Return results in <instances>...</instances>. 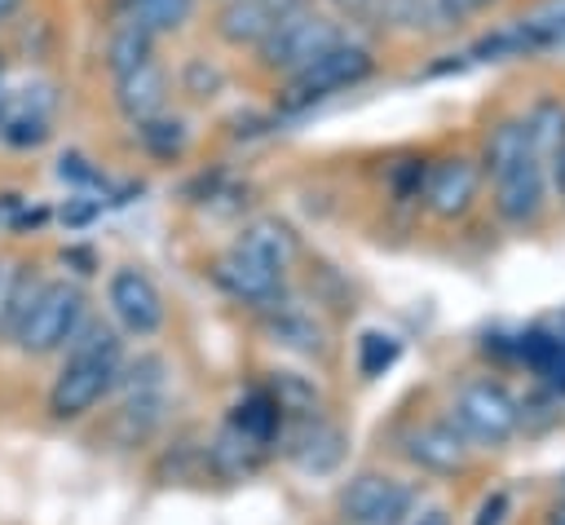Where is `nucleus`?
<instances>
[{
    "mask_svg": "<svg viewBox=\"0 0 565 525\" xmlns=\"http://www.w3.org/2000/svg\"><path fill=\"white\" fill-rule=\"evenodd\" d=\"M35 278H18L9 291H4V300H0V331L4 335H18V322H22V313H26V304H31V296H35Z\"/></svg>",
    "mask_w": 565,
    "mask_h": 525,
    "instance_id": "obj_26",
    "label": "nucleus"
},
{
    "mask_svg": "<svg viewBox=\"0 0 565 525\" xmlns=\"http://www.w3.org/2000/svg\"><path fill=\"white\" fill-rule=\"evenodd\" d=\"M269 331L287 349H300V353H318L322 349V326L300 309H274L269 313Z\"/></svg>",
    "mask_w": 565,
    "mask_h": 525,
    "instance_id": "obj_22",
    "label": "nucleus"
},
{
    "mask_svg": "<svg viewBox=\"0 0 565 525\" xmlns=\"http://www.w3.org/2000/svg\"><path fill=\"white\" fill-rule=\"evenodd\" d=\"M525 132H530V150L543 159L552 154L561 141H565V101L561 97H539L530 110H525Z\"/></svg>",
    "mask_w": 565,
    "mask_h": 525,
    "instance_id": "obj_21",
    "label": "nucleus"
},
{
    "mask_svg": "<svg viewBox=\"0 0 565 525\" xmlns=\"http://www.w3.org/2000/svg\"><path fill=\"white\" fill-rule=\"evenodd\" d=\"M331 4H335L340 13H349V18H353V13H366L375 0H331Z\"/></svg>",
    "mask_w": 565,
    "mask_h": 525,
    "instance_id": "obj_31",
    "label": "nucleus"
},
{
    "mask_svg": "<svg viewBox=\"0 0 565 525\" xmlns=\"http://www.w3.org/2000/svg\"><path fill=\"white\" fill-rule=\"evenodd\" d=\"M494 0H428V9H433V18L441 22V26H455V22H468V18H477V13H486Z\"/></svg>",
    "mask_w": 565,
    "mask_h": 525,
    "instance_id": "obj_27",
    "label": "nucleus"
},
{
    "mask_svg": "<svg viewBox=\"0 0 565 525\" xmlns=\"http://www.w3.org/2000/svg\"><path fill=\"white\" fill-rule=\"evenodd\" d=\"M57 176H62V181H71V185H102L97 168H88V159H79V154H62Z\"/></svg>",
    "mask_w": 565,
    "mask_h": 525,
    "instance_id": "obj_28",
    "label": "nucleus"
},
{
    "mask_svg": "<svg viewBox=\"0 0 565 525\" xmlns=\"http://www.w3.org/2000/svg\"><path fill=\"white\" fill-rule=\"evenodd\" d=\"M371 71H375L371 49L340 40V44H331L322 57H313L305 71L287 75V88H282V97H278V110L300 115V110H309V106H318V101H327V97H335V93H344V88H358Z\"/></svg>",
    "mask_w": 565,
    "mask_h": 525,
    "instance_id": "obj_2",
    "label": "nucleus"
},
{
    "mask_svg": "<svg viewBox=\"0 0 565 525\" xmlns=\"http://www.w3.org/2000/svg\"><path fill=\"white\" fill-rule=\"evenodd\" d=\"M419 525H446V516L441 512H428V516H419Z\"/></svg>",
    "mask_w": 565,
    "mask_h": 525,
    "instance_id": "obj_32",
    "label": "nucleus"
},
{
    "mask_svg": "<svg viewBox=\"0 0 565 525\" xmlns=\"http://www.w3.org/2000/svg\"><path fill=\"white\" fill-rule=\"evenodd\" d=\"M212 278H216L234 300L256 304V309H274L278 296H282V269L269 265V260H260V256H252V251L238 247V243L212 265Z\"/></svg>",
    "mask_w": 565,
    "mask_h": 525,
    "instance_id": "obj_8",
    "label": "nucleus"
},
{
    "mask_svg": "<svg viewBox=\"0 0 565 525\" xmlns=\"http://www.w3.org/2000/svg\"><path fill=\"white\" fill-rule=\"evenodd\" d=\"M53 88L49 84H22V88H4L0 93V137L9 146H40L49 137L53 124Z\"/></svg>",
    "mask_w": 565,
    "mask_h": 525,
    "instance_id": "obj_11",
    "label": "nucleus"
},
{
    "mask_svg": "<svg viewBox=\"0 0 565 525\" xmlns=\"http://www.w3.org/2000/svg\"><path fill=\"white\" fill-rule=\"evenodd\" d=\"M128 18L141 22L150 35H163V31H177L185 26V18L194 13V0H128Z\"/></svg>",
    "mask_w": 565,
    "mask_h": 525,
    "instance_id": "obj_24",
    "label": "nucleus"
},
{
    "mask_svg": "<svg viewBox=\"0 0 565 525\" xmlns=\"http://www.w3.org/2000/svg\"><path fill=\"white\" fill-rule=\"evenodd\" d=\"M397 353H402V344L388 331H366L358 344V366H362V375H384L397 362Z\"/></svg>",
    "mask_w": 565,
    "mask_h": 525,
    "instance_id": "obj_25",
    "label": "nucleus"
},
{
    "mask_svg": "<svg viewBox=\"0 0 565 525\" xmlns=\"http://www.w3.org/2000/svg\"><path fill=\"white\" fill-rule=\"evenodd\" d=\"M66 362L49 388V410L53 419H79L88 415L119 379L124 371V349L115 340V331L106 326H79L75 340L66 344Z\"/></svg>",
    "mask_w": 565,
    "mask_h": 525,
    "instance_id": "obj_1",
    "label": "nucleus"
},
{
    "mask_svg": "<svg viewBox=\"0 0 565 525\" xmlns=\"http://www.w3.org/2000/svg\"><path fill=\"white\" fill-rule=\"evenodd\" d=\"M13 9H18V0H0V18H9Z\"/></svg>",
    "mask_w": 565,
    "mask_h": 525,
    "instance_id": "obj_33",
    "label": "nucleus"
},
{
    "mask_svg": "<svg viewBox=\"0 0 565 525\" xmlns=\"http://www.w3.org/2000/svg\"><path fill=\"white\" fill-rule=\"evenodd\" d=\"M525 154H534V150H530V132H525V124H521V119H499V124L490 128V137H486L481 168L494 176V172L512 168V163L525 159Z\"/></svg>",
    "mask_w": 565,
    "mask_h": 525,
    "instance_id": "obj_18",
    "label": "nucleus"
},
{
    "mask_svg": "<svg viewBox=\"0 0 565 525\" xmlns=\"http://www.w3.org/2000/svg\"><path fill=\"white\" fill-rule=\"evenodd\" d=\"M503 512H508V494H494V499H486V503H481L477 525H499V521H503Z\"/></svg>",
    "mask_w": 565,
    "mask_h": 525,
    "instance_id": "obj_30",
    "label": "nucleus"
},
{
    "mask_svg": "<svg viewBox=\"0 0 565 525\" xmlns=\"http://www.w3.org/2000/svg\"><path fill=\"white\" fill-rule=\"evenodd\" d=\"M137 137H141V146L154 154V159H177L181 150H185V141H190V132H185V124L181 119H168L163 110L159 115H150V119H141L137 124Z\"/></svg>",
    "mask_w": 565,
    "mask_h": 525,
    "instance_id": "obj_23",
    "label": "nucleus"
},
{
    "mask_svg": "<svg viewBox=\"0 0 565 525\" xmlns=\"http://www.w3.org/2000/svg\"><path fill=\"white\" fill-rule=\"evenodd\" d=\"M106 304H110V313H115L132 335H154V331L163 326V296H159V287L150 282V274L137 269V265H124V269L110 274V282H106Z\"/></svg>",
    "mask_w": 565,
    "mask_h": 525,
    "instance_id": "obj_9",
    "label": "nucleus"
},
{
    "mask_svg": "<svg viewBox=\"0 0 565 525\" xmlns=\"http://www.w3.org/2000/svg\"><path fill=\"white\" fill-rule=\"evenodd\" d=\"M552 525H565V503H561V507L552 512Z\"/></svg>",
    "mask_w": 565,
    "mask_h": 525,
    "instance_id": "obj_34",
    "label": "nucleus"
},
{
    "mask_svg": "<svg viewBox=\"0 0 565 525\" xmlns=\"http://www.w3.org/2000/svg\"><path fill=\"white\" fill-rule=\"evenodd\" d=\"M340 512L349 525H397L411 512V490L384 472H362L344 485Z\"/></svg>",
    "mask_w": 565,
    "mask_h": 525,
    "instance_id": "obj_7",
    "label": "nucleus"
},
{
    "mask_svg": "<svg viewBox=\"0 0 565 525\" xmlns=\"http://www.w3.org/2000/svg\"><path fill=\"white\" fill-rule=\"evenodd\" d=\"M79 326H84V291L75 282H66V278H53V282L35 287L13 340L22 344V353L44 357V353L66 349Z\"/></svg>",
    "mask_w": 565,
    "mask_h": 525,
    "instance_id": "obj_3",
    "label": "nucleus"
},
{
    "mask_svg": "<svg viewBox=\"0 0 565 525\" xmlns=\"http://www.w3.org/2000/svg\"><path fill=\"white\" fill-rule=\"evenodd\" d=\"M543 168H547V176H552V190H556V194H561V203H565V141L547 154V163H543Z\"/></svg>",
    "mask_w": 565,
    "mask_h": 525,
    "instance_id": "obj_29",
    "label": "nucleus"
},
{
    "mask_svg": "<svg viewBox=\"0 0 565 525\" xmlns=\"http://www.w3.org/2000/svg\"><path fill=\"white\" fill-rule=\"evenodd\" d=\"M150 53H154V35L141 26V22H119L115 26V35H110V44H106V62H110V75L119 79V75H128L132 66H141V62H150Z\"/></svg>",
    "mask_w": 565,
    "mask_h": 525,
    "instance_id": "obj_19",
    "label": "nucleus"
},
{
    "mask_svg": "<svg viewBox=\"0 0 565 525\" xmlns=\"http://www.w3.org/2000/svg\"><path fill=\"white\" fill-rule=\"evenodd\" d=\"M278 424H282V410H278L274 393H252V397H243V401L234 406V419H230V428H238L243 437H252V441H260V446H269V441L278 437Z\"/></svg>",
    "mask_w": 565,
    "mask_h": 525,
    "instance_id": "obj_20",
    "label": "nucleus"
},
{
    "mask_svg": "<svg viewBox=\"0 0 565 525\" xmlns=\"http://www.w3.org/2000/svg\"><path fill=\"white\" fill-rule=\"evenodd\" d=\"M521 410L512 401V393L494 379H472L455 393V406H450V424L463 432V437H477V441H503L512 437Z\"/></svg>",
    "mask_w": 565,
    "mask_h": 525,
    "instance_id": "obj_5",
    "label": "nucleus"
},
{
    "mask_svg": "<svg viewBox=\"0 0 565 525\" xmlns=\"http://www.w3.org/2000/svg\"><path fill=\"white\" fill-rule=\"evenodd\" d=\"M115 101H119V110H124L132 124L159 115L163 101H168V75H163V66L150 57V62L132 66L128 75H119V79H115Z\"/></svg>",
    "mask_w": 565,
    "mask_h": 525,
    "instance_id": "obj_14",
    "label": "nucleus"
},
{
    "mask_svg": "<svg viewBox=\"0 0 565 525\" xmlns=\"http://www.w3.org/2000/svg\"><path fill=\"white\" fill-rule=\"evenodd\" d=\"M331 44H340L335 22H327V18H318V13L291 9V13H282V18L274 22V31H269L256 49H260V62H265L269 71L296 75V71H305L313 57H322Z\"/></svg>",
    "mask_w": 565,
    "mask_h": 525,
    "instance_id": "obj_4",
    "label": "nucleus"
},
{
    "mask_svg": "<svg viewBox=\"0 0 565 525\" xmlns=\"http://www.w3.org/2000/svg\"><path fill=\"white\" fill-rule=\"evenodd\" d=\"M291 454H296V463H300L305 472H331V468L340 463V454H344V437H340L331 424H318V419H313V424L300 428Z\"/></svg>",
    "mask_w": 565,
    "mask_h": 525,
    "instance_id": "obj_16",
    "label": "nucleus"
},
{
    "mask_svg": "<svg viewBox=\"0 0 565 525\" xmlns=\"http://www.w3.org/2000/svg\"><path fill=\"white\" fill-rule=\"evenodd\" d=\"M282 13H291L287 0H225L221 13H216V35L234 49L260 44Z\"/></svg>",
    "mask_w": 565,
    "mask_h": 525,
    "instance_id": "obj_12",
    "label": "nucleus"
},
{
    "mask_svg": "<svg viewBox=\"0 0 565 525\" xmlns=\"http://www.w3.org/2000/svg\"><path fill=\"white\" fill-rule=\"evenodd\" d=\"M402 450H406V459L419 463L424 472H455V468H463V459H468L463 432H459L455 424H419V428L406 432Z\"/></svg>",
    "mask_w": 565,
    "mask_h": 525,
    "instance_id": "obj_13",
    "label": "nucleus"
},
{
    "mask_svg": "<svg viewBox=\"0 0 565 525\" xmlns=\"http://www.w3.org/2000/svg\"><path fill=\"white\" fill-rule=\"evenodd\" d=\"M238 247H247L252 256H260V260L287 269L291 256H296V234H291L278 216H260V221H252V225L238 234Z\"/></svg>",
    "mask_w": 565,
    "mask_h": 525,
    "instance_id": "obj_15",
    "label": "nucleus"
},
{
    "mask_svg": "<svg viewBox=\"0 0 565 525\" xmlns=\"http://www.w3.org/2000/svg\"><path fill=\"white\" fill-rule=\"evenodd\" d=\"M477 185H481V168L472 159H441V163L424 168L419 199H424V207L433 216L455 221L477 203Z\"/></svg>",
    "mask_w": 565,
    "mask_h": 525,
    "instance_id": "obj_10",
    "label": "nucleus"
},
{
    "mask_svg": "<svg viewBox=\"0 0 565 525\" xmlns=\"http://www.w3.org/2000/svg\"><path fill=\"white\" fill-rule=\"evenodd\" d=\"M490 181H494L490 203H494L499 221H508V225H534L539 221L543 199H547V168H543L539 154L516 159L512 168L494 172Z\"/></svg>",
    "mask_w": 565,
    "mask_h": 525,
    "instance_id": "obj_6",
    "label": "nucleus"
},
{
    "mask_svg": "<svg viewBox=\"0 0 565 525\" xmlns=\"http://www.w3.org/2000/svg\"><path fill=\"white\" fill-rule=\"evenodd\" d=\"M516 353L521 362L543 375L552 388H565V335H543V331H530L516 340Z\"/></svg>",
    "mask_w": 565,
    "mask_h": 525,
    "instance_id": "obj_17",
    "label": "nucleus"
}]
</instances>
